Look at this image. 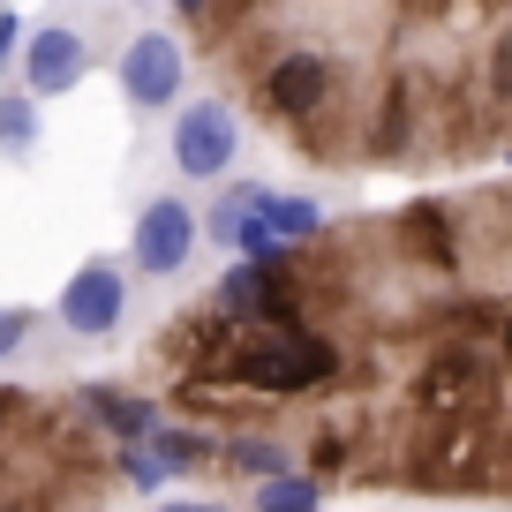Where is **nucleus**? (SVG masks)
<instances>
[{
	"instance_id": "f257e3e1",
	"label": "nucleus",
	"mask_w": 512,
	"mask_h": 512,
	"mask_svg": "<svg viewBox=\"0 0 512 512\" xmlns=\"http://www.w3.org/2000/svg\"><path fill=\"white\" fill-rule=\"evenodd\" d=\"M226 377L241 392H264V400H294V392H317L339 377V347L309 324H264V332H234Z\"/></svg>"
},
{
	"instance_id": "f03ea898",
	"label": "nucleus",
	"mask_w": 512,
	"mask_h": 512,
	"mask_svg": "<svg viewBox=\"0 0 512 512\" xmlns=\"http://www.w3.org/2000/svg\"><path fill=\"white\" fill-rule=\"evenodd\" d=\"M332 91H339V68H332L324 46H272V61L256 68V98H264V113H272L279 128L324 121Z\"/></svg>"
},
{
	"instance_id": "7ed1b4c3",
	"label": "nucleus",
	"mask_w": 512,
	"mask_h": 512,
	"mask_svg": "<svg viewBox=\"0 0 512 512\" xmlns=\"http://www.w3.org/2000/svg\"><path fill=\"white\" fill-rule=\"evenodd\" d=\"M211 317L234 332H264V324H302V287L287 264H226L211 287Z\"/></svg>"
},
{
	"instance_id": "20e7f679",
	"label": "nucleus",
	"mask_w": 512,
	"mask_h": 512,
	"mask_svg": "<svg viewBox=\"0 0 512 512\" xmlns=\"http://www.w3.org/2000/svg\"><path fill=\"white\" fill-rule=\"evenodd\" d=\"M234 151H241V121L226 113V98H196L174 121V166L189 181H226Z\"/></svg>"
},
{
	"instance_id": "39448f33",
	"label": "nucleus",
	"mask_w": 512,
	"mask_h": 512,
	"mask_svg": "<svg viewBox=\"0 0 512 512\" xmlns=\"http://www.w3.org/2000/svg\"><path fill=\"white\" fill-rule=\"evenodd\" d=\"M181 76H189V61H181V46L166 31H144L136 46L121 53V91L128 106H144V113H166L181 98Z\"/></svg>"
},
{
	"instance_id": "423d86ee",
	"label": "nucleus",
	"mask_w": 512,
	"mask_h": 512,
	"mask_svg": "<svg viewBox=\"0 0 512 512\" xmlns=\"http://www.w3.org/2000/svg\"><path fill=\"white\" fill-rule=\"evenodd\" d=\"M121 309H128V279H121V264H83L76 279L61 287V324L68 332H83V339H106L113 324H121Z\"/></svg>"
},
{
	"instance_id": "0eeeda50",
	"label": "nucleus",
	"mask_w": 512,
	"mask_h": 512,
	"mask_svg": "<svg viewBox=\"0 0 512 512\" xmlns=\"http://www.w3.org/2000/svg\"><path fill=\"white\" fill-rule=\"evenodd\" d=\"M189 249H196V211L181 204V196L144 204V219H136V272L174 279L181 264H189Z\"/></svg>"
},
{
	"instance_id": "6e6552de",
	"label": "nucleus",
	"mask_w": 512,
	"mask_h": 512,
	"mask_svg": "<svg viewBox=\"0 0 512 512\" xmlns=\"http://www.w3.org/2000/svg\"><path fill=\"white\" fill-rule=\"evenodd\" d=\"M23 83L31 98H61L83 83V38L76 31H31L23 38Z\"/></svg>"
},
{
	"instance_id": "1a4fd4ad",
	"label": "nucleus",
	"mask_w": 512,
	"mask_h": 512,
	"mask_svg": "<svg viewBox=\"0 0 512 512\" xmlns=\"http://www.w3.org/2000/svg\"><path fill=\"white\" fill-rule=\"evenodd\" d=\"M159 354L181 369V377H196V369H211V377H226V354H234V324H219L204 309V317H181L174 332L159 339Z\"/></svg>"
},
{
	"instance_id": "9d476101",
	"label": "nucleus",
	"mask_w": 512,
	"mask_h": 512,
	"mask_svg": "<svg viewBox=\"0 0 512 512\" xmlns=\"http://www.w3.org/2000/svg\"><path fill=\"white\" fill-rule=\"evenodd\" d=\"M415 392H422V407H430V415H460V407L482 392V354H475V347L430 354V369H422Z\"/></svg>"
},
{
	"instance_id": "9b49d317",
	"label": "nucleus",
	"mask_w": 512,
	"mask_h": 512,
	"mask_svg": "<svg viewBox=\"0 0 512 512\" xmlns=\"http://www.w3.org/2000/svg\"><path fill=\"white\" fill-rule=\"evenodd\" d=\"M83 415H91L113 445H144V437L159 430V407L136 400V392H121V384H83Z\"/></svg>"
},
{
	"instance_id": "f8f14e48",
	"label": "nucleus",
	"mask_w": 512,
	"mask_h": 512,
	"mask_svg": "<svg viewBox=\"0 0 512 512\" xmlns=\"http://www.w3.org/2000/svg\"><path fill=\"white\" fill-rule=\"evenodd\" d=\"M241 196H249V211L264 226H272L287 249H302V241H317V226H324V211L309 204V196H279V189H256V181H234Z\"/></svg>"
},
{
	"instance_id": "ddd939ff",
	"label": "nucleus",
	"mask_w": 512,
	"mask_h": 512,
	"mask_svg": "<svg viewBox=\"0 0 512 512\" xmlns=\"http://www.w3.org/2000/svg\"><path fill=\"white\" fill-rule=\"evenodd\" d=\"M144 452L166 467V475H196V467H211V460H219V445H211V437H196V430H174V422H159V430L144 437Z\"/></svg>"
},
{
	"instance_id": "4468645a",
	"label": "nucleus",
	"mask_w": 512,
	"mask_h": 512,
	"mask_svg": "<svg viewBox=\"0 0 512 512\" xmlns=\"http://www.w3.org/2000/svg\"><path fill=\"white\" fill-rule=\"evenodd\" d=\"M256 512H324V490L317 475H272V482H256Z\"/></svg>"
},
{
	"instance_id": "2eb2a0df",
	"label": "nucleus",
	"mask_w": 512,
	"mask_h": 512,
	"mask_svg": "<svg viewBox=\"0 0 512 512\" xmlns=\"http://www.w3.org/2000/svg\"><path fill=\"white\" fill-rule=\"evenodd\" d=\"M219 460H226V467H241V475H256V482L287 475V452H279V445H264V437H226V445H219Z\"/></svg>"
},
{
	"instance_id": "dca6fc26",
	"label": "nucleus",
	"mask_w": 512,
	"mask_h": 512,
	"mask_svg": "<svg viewBox=\"0 0 512 512\" xmlns=\"http://www.w3.org/2000/svg\"><path fill=\"white\" fill-rule=\"evenodd\" d=\"M38 136V106L31 98H0V151H31Z\"/></svg>"
},
{
	"instance_id": "f3484780",
	"label": "nucleus",
	"mask_w": 512,
	"mask_h": 512,
	"mask_svg": "<svg viewBox=\"0 0 512 512\" xmlns=\"http://www.w3.org/2000/svg\"><path fill=\"white\" fill-rule=\"evenodd\" d=\"M407 234H415V249H430L437 264H445V256H452V234H445V211L415 204V211H407Z\"/></svg>"
},
{
	"instance_id": "a211bd4d",
	"label": "nucleus",
	"mask_w": 512,
	"mask_h": 512,
	"mask_svg": "<svg viewBox=\"0 0 512 512\" xmlns=\"http://www.w3.org/2000/svg\"><path fill=\"white\" fill-rule=\"evenodd\" d=\"M113 467H121V482H128V490H159V482H166V467L151 460L144 445H121V460H113Z\"/></svg>"
},
{
	"instance_id": "6ab92c4d",
	"label": "nucleus",
	"mask_w": 512,
	"mask_h": 512,
	"mask_svg": "<svg viewBox=\"0 0 512 512\" xmlns=\"http://www.w3.org/2000/svg\"><path fill=\"white\" fill-rule=\"evenodd\" d=\"M490 91H497V98H512V23L497 31V46H490Z\"/></svg>"
},
{
	"instance_id": "aec40b11",
	"label": "nucleus",
	"mask_w": 512,
	"mask_h": 512,
	"mask_svg": "<svg viewBox=\"0 0 512 512\" xmlns=\"http://www.w3.org/2000/svg\"><path fill=\"white\" fill-rule=\"evenodd\" d=\"M23 339H31V309H0V362H8Z\"/></svg>"
},
{
	"instance_id": "412c9836",
	"label": "nucleus",
	"mask_w": 512,
	"mask_h": 512,
	"mask_svg": "<svg viewBox=\"0 0 512 512\" xmlns=\"http://www.w3.org/2000/svg\"><path fill=\"white\" fill-rule=\"evenodd\" d=\"M16 46H23V16L0 8V76H8V61H16Z\"/></svg>"
},
{
	"instance_id": "4be33fe9",
	"label": "nucleus",
	"mask_w": 512,
	"mask_h": 512,
	"mask_svg": "<svg viewBox=\"0 0 512 512\" xmlns=\"http://www.w3.org/2000/svg\"><path fill=\"white\" fill-rule=\"evenodd\" d=\"M159 512H226V505H189V497H174V505H159Z\"/></svg>"
},
{
	"instance_id": "5701e85b",
	"label": "nucleus",
	"mask_w": 512,
	"mask_h": 512,
	"mask_svg": "<svg viewBox=\"0 0 512 512\" xmlns=\"http://www.w3.org/2000/svg\"><path fill=\"white\" fill-rule=\"evenodd\" d=\"M505 362H512V317H505Z\"/></svg>"
},
{
	"instance_id": "b1692460",
	"label": "nucleus",
	"mask_w": 512,
	"mask_h": 512,
	"mask_svg": "<svg viewBox=\"0 0 512 512\" xmlns=\"http://www.w3.org/2000/svg\"><path fill=\"white\" fill-rule=\"evenodd\" d=\"M8 407H23V400H8V392H0V415H8Z\"/></svg>"
},
{
	"instance_id": "393cba45",
	"label": "nucleus",
	"mask_w": 512,
	"mask_h": 512,
	"mask_svg": "<svg viewBox=\"0 0 512 512\" xmlns=\"http://www.w3.org/2000/svg\"><path fill=\"white\" fill-rule=\"evenodd\" d=\"M0 512H38V505H0Z\"/></svg>"
}]
</instances>
